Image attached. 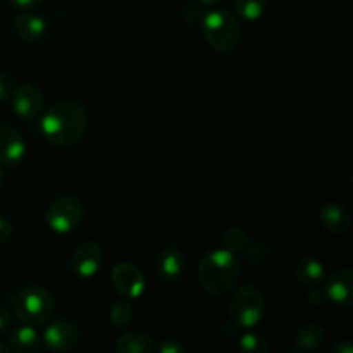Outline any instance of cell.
Instances as JSON below:
<instances>
[{
    "label": "cell",
    "mask_w": 353,
    "mask_h": 353,
    "mask_svg": "<svg viewBox=\"0 0 353 353\" xmlns=\"http://www.w3.org/2000/svg\"><path fill=\"white\" fill-rule=\"evenodd\" d=\"M9 352H10L9 345H6V343H2V341H0V353H9Z\"/></svg>",
    "instance_id": "33"
},
{
    "label": "cell",
    "mask_w": 353,
    "mask_h": 353,
    "mask_svg": "<svg viewBox=\"0 0 353 353\" xmlns=\"http://www.w3.org/2000/svg\"><path fill=\"white\" fill-rule=\"evenodd\" d=\"M79 327L72 321L59 319L48 324L43 331V345L52 352L72 350L79 343Z\"/></svg>",
    "instance_id": "9"
},
{
    "label": "cell",
    "mask_w": 353,
    "mask_h": 353,
    "mask_svg": "<svg viewBox=\"0 0 353 353\" xmlns=\"http://www.w3.org/2000/svg\"><path fill=\"white\" fill-rule=\"evenodd\" d=\"M114 290L126 300H138L147 292V279L143 272L130 262H121L110 271Z\"/></svg>",
    "instance_id": "7"
},
{
    "label": "cell",
    "mask_w": 353,
    "mask_h": 353,
    "mask_svg": "<svg viewBox=\"0 0 353 353\" xmlns=\"http://www.w3.org/2000/svg\"><path fill=\"white\" fill-rule=\"evenodd\" d=\"M3 179H6V174H3V169L2 165H0V186L3 185Z\"/></svg>",
    "instance_id": "34"
},
{
    "label": "cell",
    "mask_w": 353,
    "mask_h": 353,
    "mask_svg": "<svg viewBox=\"0 0 353 353\" xmlns=\"http://www.w3.org/2000/svg\"><path fill=\"white\" fill-rule=\"evenodd\" d=\"M331 353H353V343L352 340L345 338V340L336 341V343L331 347Z\"/></svg>",
    "instance_id": "29"
},
{
    "label": "cell",
    "mask_w": 353,
    "mask_h": 353,
    "mask_svg": "<svg viewBox=\"0 0 353 353\" xmlns=\"http://www.w3.org/2000/svg\"><path fill=\"white\" fill-rule=\"evenodd\" d=\"M88 128V112L74 100H61L45 110L40 119V131L48 143L71 147L78 143Z\"/></svg>",
    "instance_id": "1"
},
{
    "label": "cell",
    "mask_w": 353,
    "mask_h": 353,
    "mask_svg": "<svg viewBox=\"0 0 353 353\" xmlns=\"http://www.w3.org/2000/svg\"><path fill=\"white\" fill-rule=\"evenodd\" d=\"M238 347L247 353H268L271 350V345L262 334L259 333H245L238 338Z\"/></svg>",
    "instance_id": "22"
},
{
    "label": "cell",
    "mask_w": 353,
    "mask_h": 353,
    "mask_svg": "<svg viewBox=\"0 0 353 353\" xmlns=\"http://www.w3.org/2000/svg\"><path fill=\"white\" fill-rule=\"evenodd\" d=\"M14 31L17 37L28 43H34V41L41 40L47 33V23L41 16L31 12H23L16 16L14 19Z\"/></svg>",
    "instance_id": "16"
},
{
    "label": "cell",
    "mask_w": 353,
    "mask_h": 353,
    "mask_svg": "<svg viewBox=\"0 0 353 353\" xmlns=\"http://www.w3.org/2000/svg\"><path fill=\"white\" fill-rule=\"evenodd\" d=\"M268 300L261 288L243 285L230 299V319L238 330H252L264 319Z\"/></svg>",
    "instance_id": "5"
},
{
    "label": "cell",
    "mask_w": 353,
    "mask_h": 353,
    "mask_svg": "<svg viewBox=\"0 0 353 353\" xmlns=\"http://www.w3.org/2000/svg\"><path fill=\"white\" fill-rule=\"evenodd\" d=\"M186 255L181 248L178 247H165L159 252L155 259V271L157 276L165 283L178 281L186 271Z\"/></svg>",
    "instance_id": "13"
},
{
    "label": "cell",
    "mask_w": 353,
    "mask_h": 353,
    "mask_svg": "<svg viewBox=\"0 0 353 353\" xmlns=\"http://www.w3.org/2000/svg\"><path fill=\"white\" fill-rule=\"evenodd\" d=\"M202 31L205 41L216 52L226 54L238 45L241 37V26L236 16L228 9H210L202 17Z\"/></svg>",
    "instance_id": "3"
},
{
    "label": "cell",
    "mask_w": 353,
    "mask_h": 353,
    "mask_svg": "<svg viewBox=\"0 0 353 353\" xmlns=\"http://www.w3.org/2000/svg\"><path fill=\"white\" fill-rule=\"evenodd\" d=\"M109 321L114 327L130 326V323L133 321V307L126 300L116 302L109 310Z\"/></svg>",
    "instance_id": "23"
},
{
    "label": "cell",
    "mask_w": 353,
    "mask_h": 353,
    "mask_svg": "<svg viewBox=\"0 0 353 353\" xmlns=\"http://www.w3.org/2000/svg\"><path fill=\"white\" fill-rule=\"evenodd\" d=\"M233 9L245 21H257L268 9V0H233Z\"/></svg>",
    "instance_id": "20"
},
{
    "label": "cell",
    "mask_w": 353,
    "mask_h": 353,
    "mask_svg": "<svg viewBox=\"0 0 353 353\" xmlns=\"http://www.w3.org/2000/svg\"><path fill=\"white\" fill-rule=\"evenodd\" d=\"M241 274V265L236 254L217 248L202 257L196 268V279L203 292L212 296H224L233 292Z\"/></svg>",
    "instance_id": "2"
},
{
    "label": "cell",
    "mask_w": 353,
    "mask_h": 353,
    "mask_svg": "<svg viewBox=\"0 0 353 353\" xmlns=\"http://www.w3.org/2000/svg\"><path fill=\"white\" fill-rule=\"evenodd\" d=\"M324 286V293L330 302L340 307H352L353 303V272L350 268H341L330 276Z\"/></svg>",
    "instance_id": "12"
},
{
    "label": "cell",
    "mask_w": 353,
    "mask_h": 353,
    "mask_svg": "<svg viewBox=\"0 0 353 353\" xmlns=\"http://www.w3.org/2000/svg\"><path fill=\"white\" fill-rule=\"evenodd\" d=\"M319 223L330 234H343L352 226V214L343 203L330 202L319 212Z\"/></svg>",
    "instance_id": "14"
},
{
    "label": "cell",
    "mask_w": 353,
    "mask_h": 353,
    "mask_svg": "<svg viewBox=\"0 0 353 353\" xmlns=\"http://www.w3.org/2000/svg\"><path fill=\"white\" fill-rule=\"evenodd\" d=\"M10 324H12V317L7 312L6 309H0V336L6 334L10 330Z\"/></svg>",
    "instance_id": "30"
},
{
    "label": "cell",
    "mask_w": 353,
    "mask_h": 353,
    "mask_svg": "<svg viewBox=\"0 0 353 353\" xmlns=\"http://www.w3.org/2000/svg\"><path fill=\"white\" fill-rule=\"evenodd\" d=\"M26 155V141L23 134L9 124L0 126V165L14 168Z\"/></svg>",
    "instance_id": "11"
},
{
    "label": "cell",
    "mask_w": 353,
    "mask_h": 353,
    "mask_svg": "<svg viewBox=\"0 0 353 353\" xmlns=\"http://www.w3.org/2000/svg\"><path fill=\"white\" fill-rule=\"evenodd\" d=\"M326 300L327 299H326V293H324V290H317V286L316 288H312V292L307 295V302H309L310 305L321 307L326 303Z\"/></svg>",
    "instance_id": "28"
},
{
    "label": "cell",
    "mask_w": 353,
    "mask_h": 353,
    "mask_svg": "<svg viewBox=\"0 0 353 353\" xmlns=\"http://www.w3.org/2000/svg\"><path fill=\"white\" fill-rule=\"evenodd\" d=\"M12 238V224L9 219L0 216V245L7 243Z\"/></svg>",
    "instance_id": "27"
},
{
    "label": "cell",
    "mask_w": 353,
    "mask_h": 353,
    "mask_svg": "<svg viewBox=\"0 0 353 353\" xmlns=\"http://www.w3.org/2000/svg\"><path fill=\"white\" fill-rule=\"evenodd\" d=\"M7 2L16 7V9H31V7H37L43 0H7Z\"/></svg>",
    "instance_id": "31"
},
{
    "label": "cell",
    "mask_w": 353,
    "mask_h": 353,
    "mask_svg": "<svg viewBox=\"0 0 353 353\" xmlns=\"http://www.w3.org/2000/svg\"><path fill=\"white\" fill-rule=\"evenodd\" d=\"M326 341V331L323 326L316 323L303 324L296 330L295 336H293V343L296 348L303 352H314Z\"/></svg>",
    "instance_id": "19"
},
{
    "label": "cell",
    "mask_w": 353,
    "mask_h": 353,
    "mask_svg": "<svg viewBox=\"0 0 353 353\" xmlns=\"http://www.w3.org/2000/svg\"><path fill=\"white\" fill-rule=\"evenodd\" d=\"M10 103H12L14 112L21 119L33 121L40 117V114L43 112L45 99L37 86L23 85L14 90L12 95H10Z\"/></svg>",
    "instance_id": "10"
},
{
    "label": "cell",
    "mask_w": 353,
    "mask_h": 353,
    "mask_svg": "<svg viewBox=\"0 0 353 353\" xmlns=\"http://www.w3.org/2000/svg\"><path fill=\"white\" fill-rule=\"evenodd\" d=\"M12 92H14V85L10 76L0 72V102H6L7 99H10Z\"/></svg>",
    "instance_id": "26"
},
{
    "label": "cell",
    "mask_w": 353,
    "mask_h": 353,
    "mask_svg": "<svg viewBox=\"0 0 353 353\" xmlns=\"http://www.w3.org/2000/svg\"><path fill=\"white\" fill-rule=\"evenodd\" d=\"M295 278L305 288H316V286L323 285L326 279V265L319 259L305 255L296 261Z\"/></svg>",
    "instance_id": "15"
},
{
    "label": "cell",
    "mask_w": 353,
    "mask_h": 353,
    "mask_svg": "<svg viewBox=\"0 0 353 353\" xmlns=\"http://www.w3.org/2000/svg\"><path fill=\"white\" fill-rule=\"evenodd\" d=\"M200 3H202V6H209V7H212V6H217V3L221 2V0H199Z\"/></svg>",
    "instance_id": "32"
},
{
    "label": "cell",
    "mask_w": 353,
    "mask_h": 353,
    "mask_svg": "<svg viewBox=\"0 0 353 353\" xmlns=\"http://www.w3.org/2000/svg\"><path fill=\"white\" fill-rule=\"evenodd\" d=\"M103 262H105L103 248L100 247L97 241H85V243H81L74 252H72L71 261H69V268H71L74 276L88 279L99 274Z\"/></svg>",
    "instance_id": "8"
},
{
    "label": "cell",
    "mask_w": 353,
    "mask_h": 353,
    "mask_svg": "<svg viewBox=\"0 0 353 353\" xmlns=\"http://www.w3.org/2000/svg\"><path fill=\"white\" fill-rule=\"evenodd\" d=\"M12 307L16 317L23 324L40 326L52 317L55 310V299L47 288L38 285L24 286L14 295Z\"/></svg>",
    "instance_id": "4"
},
{
    "label": "cell",
    "mask_w": 353,
    "mask_h": 353,
    "mask_svg": "<svg viewBox=\"0 0 353 353\" xmlns=\"http://www.w3.org/2000/svg\"><path fill=\"white\" fill-rule=\"evenodd\" d=\"M85 219V207L76 196H59L52 200L45 212V223L54 233H72Z\"/></svg>",
    "instance_id": "6"
},
{
    "label": "cell",
    "mask_w": 353,
    "mask_h": 353,
    "mask_svg": "<svg viewBox=\"0 0 353 353\" xmlns=\"http://www.w3.org/2000/svg\"><path fill=\"white\" fill-rule=\"evenodd\" d=\"M181 17H183V21H186V23H190V24L202 23L203 12L200 10L199 6H195V3H188V6L183 7Z\"/></svg>",
    "instance_id": "25"
},
{
    "label": "cell",
    "mask_w": 353,
    "mask_h": 353,
    "mask_svg": "<svg viewBox=\"0 0 353 353\" xmlns=\"http://www.w3.org/2000/svg\"><path fill=\"white\" fill-rule=\"evenodd\" d=\"M155 350L159 353H188V348L179 340H162Z\"/></svg>",
    "instance_id": "24"
},
{
    "label": "cell",
    "mask_w": 353,
    "mask_h": 353,
    "mask_svg": "<svg viewBox=\"0 0 353 353\" xmlns=\"http://www.w3.org/2000/svg\"><path fill=\"white\" fill-rule=\"evenodd\" d=\"M9 347L10 350L17 353H34L41 350L43 340H41L40 334H38V331L34 330L33 326L24 324V326L16 327V330L10 333Z\"/></svg>",
    "instance_id": "17"
},
{
    "label": "cell",
    "mask_w": 353,
    "mask_h": 353,
    "mask_svg": "<svg viewBox=\"0 0 353 353\" xmlns=\"http://www.w3.org/2000/svg\"><path fill=\"white\" fill-rule=\"evenodd\" d=\"M114 350L117 353H154L155 343L148 334L131 331L121 334L114 343Z\"/></svg>",
    "instance_id": "18"
},
{
    "label": "cell",
    "mask_w": 353,
    "mask_h": 353,
    "mask_svg": "<svg viewBox=\"0 0 353 353\" xmlns=\"http://www.w3.org/2000/svg\"><path fill=\"white\" fill-rule=\"evenodd\" d=\"M248 243H250V238H248V233L243 230V228H228L223 234V247L226 250L233 252V254H241V252L247 250Z\"/></svg>",
    "instance_id": "21"
}]
</instances>
